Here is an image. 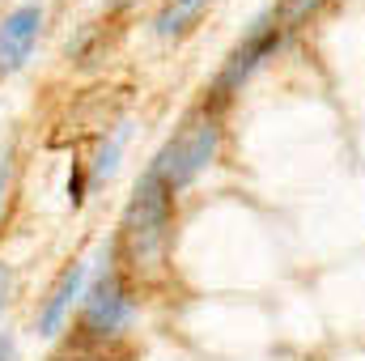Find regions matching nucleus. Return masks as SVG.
Returning a JSON list of instances; mask_svg holds the SVG:
<instances>
[{
	"label": "nucleus",
	"mask_w": 365,
	"mask_h": 361,
	"mask_svg": "<svg viewBox=\"0 0 365 361\" xmlns=\"http://www.w3.org/2000/svg\"><path fill=\"white\" fill-rule=\"evenodd\" d=\"M170 217H175V187L149 166L123 208V247L136 268L162 264L166 238H170Z\"/></svg>",
	"instance_id": "1"
},
{
	"label": "nucleus",
	"mask_w": 365,
	"mask_h": 361,
	"mask_svg": "<svg viewBox=\"0 0 365 361\" xmlns=\"http://www.w3.org/2000/svg\"><path fill=\"white\" fill-rule=\"evenodd\" d=\"M217 141H221L217 119H212V115H195L191 123H182L179 132L162 145V153H158L149 166H153L162 179L179 191V187H187V183L195 179L212 158H217Z\"/></svg>",
	"instance_id": "2"
},
{
	"label": "nucleus",
	"mask_w": 365,
	"mask_h": 361,
	"mask_svg": "<svg viewBox=\"0 0 365 361\" xmlns=\"http://www.w3.org/2000/svg\"><path fill=\"white\" fill-rule=\"evenodd\" d=\"M280 21H284V17H276V13H264V17L251 21L247 39L230 51V60H225V68H221V77H217V93H221V98L230 90H238V86L272 56L276 47H280V39H284V26H280Z\"/></svg>",
	"instance_id": "3"
},
{
	"label": "nucleus",
	"mask_w": 365,
	"mask_h": 361,
	"mask_svg": "<svg viewBox=\"0 0 365 361\" xmlns=\"http://www.w3.org/2000/svg\"><path fill=\"white\" fill-rule=\"evenodd\" d=\"M132 323V298L123 289V276L115 268L98 272V280L86 293V332L90 336H119Z\"/></svg>",
	"instance_id": "4"
},
{
	"label": "nucleus",
	"mask_w": 365,
	"mask_h": 361,
	"mask_svg": "<svg viewBox=\"0 0 365 361\" xmlns=\"http://www.w3.org/2000/svg\"><path fill=\"white\" fill-rule=\"evenodd\" d=\"M38 30H43V4L38 0L13 9L0 21V73H17L30 60V51L38 43Z\"/></svg>",
	"instance_id": "5"
},
{
	"label": "nucleus",
	"mask_w": 365,
	"mask_h": 361,
	"mask_svg": "<svg viewBox=\"0 0 365 361\" xmlns=\"http://www.w3.org/2000/svg\"><path fill=\"white\" fill-rule=\"evenodd\" d=\"M86 280H90V264H86V260H81V264H73V268L60 276V285L51 289L47 306L38 310V332H43V336H56V332H60V323H64V315L73 310V302L81 298Z\"/></svg>",
	"instance_id": "6"
},
{
	"label": "nucleus",
	"mask_w": 365,
	"mask_h": 361,
	"mask_svg": "<svg viewBox=\"0 0 365 361\" xmlns=\"http://www.w3.org/2000/svg\"><path fill=\"white\" fill-rule=\"evenodd\" d=\"M204 9H208V0H170V4L158 13L153 30H158L162 39H179V34H187V30L200 21Z\"/></svg>",
	"instance_id": "7"
},
{
	"label": "nucleus",
	"mask_w": 365,
	"mask_h": 361,
	"mask_svg": "<svg viewBox=\"0 0 365 361\" xmlns=\"http://www.w3.org/2000/svg\"><path fill=\"white\" fill-rule=\"evenodd\" d=\"M128 132H132V123H119V128L110 132V141H102L98 162H93V179H110V175H115L119 153H123V145H128Z\"/></svg>",
	"instance_id": "8"
},
{
	"label": "nucleus",
	"mask_w": 365,
	"mask_h": 361,
	"mask_svg": "<svg viewBox=\"0 0 365 361\" xmlns=\"http://www.w3.org/2000/svg\"><path fill=\"white\" fill-rule=\"evenodd\" d=\"M319 4H323V0H289V4H284V21H302V17H306L310 9H319Z\"/></svg>",
	"instance_id": "9"
},
{
	"label": "nucleus",
	"mask_w": 365,
	"mask_h": 361,
	"mask_svg": "<svg viewBox=\"0 0 365 361\" xmlns=\"http://www.w3.org/2000/svg\"><path fill=\"white\" fill-rule=\"evenodd\" d=\"M9 171H13V149L4 145V149H0V204H4V183H9Z\"/></svg>",
	"instance_id": "10"
},
{
	"label": "nucleus",
	"mask_w": 365,
	"mask_h": 361,
	"mask_svg": "<svg viewBox=\"0 0 365 361\" xmlns=\"http://www.w3.org/2000/svg\"><path fill=\"white\" fill-rule=\"evenodd\" d=\"M9 280H13V276H9L4 264H0V315H4V302H9Z\"/></svg>",
	"instance_id": "11"
},
{
	"label": "nucleus",
	"mask_w": 365,
	"mask_h": 361,
	"mask_svg": "<svg viewBox=\"0 0 365 361\" xmlns=\"http://www.w3.org/2000/svg\"><path fill=\"white\" fill-rule=\"evenodd\" d=\"M0 361H13V336L0 332Z\"/></svg>",
	"instance_id": "12"
},
{
	"label": "nucleus",
	"mask_w": 365,
	"mask_h": 361,
	"mask_svg": "<svg viewBox=\"0 0 365 361\" xmlns=\"http://www.w3.org/2000/svg\"><path fill=\"white\" fill-rule=\"evenodd\" d=\"M115 4H119V0H115Z\"/></svg>",
	"instance_id": "13"
}]
</instances>
